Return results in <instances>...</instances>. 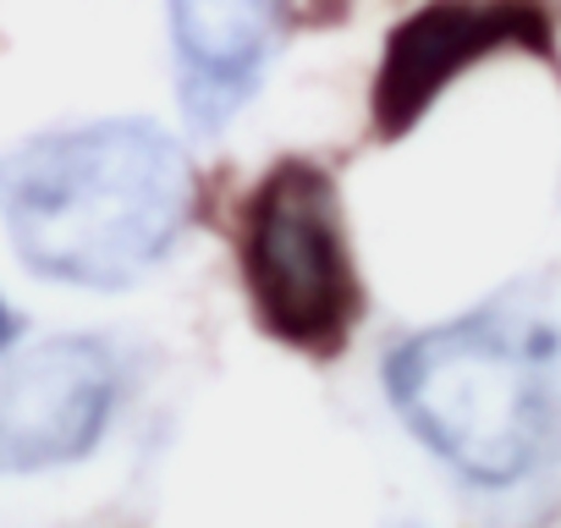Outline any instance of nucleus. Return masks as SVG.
Returning <instances> with one entry per match:
<instances>
[{"label":"nucleus","instance_id":"f257e3e1","mask_svg":"<svg viewBox=\"0 0 561 528\" xmlns=\"http://www.w3.org/2000/svg\"><path fill=\"white\" fill-rule=\"evenodd\" d=\"M198 171L149 116H100L0 149V226L34 276L127 292L193 226Z\"/></svg>","mask_w":561,"mask_h":528},{"label":"nucleus","instance_id":"f03ea898","mask_svg":"<svg viewBox=\"0 0 561 528\" xmlns=\"http://www.w3.org/2000/svg\"><path fill=\"white\" fill-rule=\"evenodd\" d=\"M380 386L408 435L473 490H517L561 457V331L484 303L402 336Z\"/></svg>","mask_w":561,"mask_h":528},{"label":"nucleus","instance_id":"7ed1b4c3","mask_svg":"<svg viewBox=\"0 0 561 528\" xmlns=\"http://www.w3.org/2000/svg\"><path fill=\"white\" fill-rule=\"evenodd\" d=\"M237 264L259 331L309 358H336L347 347L364 287L342 187L320 160L287 154L248 187L237 215Z\"/></svg>","mask_w":561,"mask_h":528},{"label":"nucleus","instance_id":"20e7f679","mask_svg":"<svg viewBox=\"0 0 561 528\" xmlns=\"http://www.w3.org/2000/svg\"><path fill=\"white\" fill-rule=\"evenodd\" d=\"M495 56L556 61V23L545 0H419L391 23L369 89V116L386 144L408 138L473 67Z\"/></svg>","mask_w":561,"mask_h":528},{"label":"nucleus","instance_id":"39448f33","mask_svg":"<svg viewBox=\"0 0 561 528\" xmlns=\"http://www.w3.org/2000/svg\"><path fill=\"white\" fill-rule=\"evenodd\" d=\"M127 369L105 336L61 331L0 358V473H56L100 451Z\"/></svg>","mask_w":561,"mask_h":528},{"label":"nucleus","instance_id":"423d86ee","mask_svg":"<svg viewBox=\"0 0 561 528\" xmlns=\"http://www.w3.org/2000/svg\"><path fill=\"white\" fill-rule=\"evenodd\" d=\"M287 23L293 0H165L176 105L198 138H220L253 105Z\"/></svg>","mask_w":561,"mask_h":528},{"label":"nucleus","instance_id":"0eeeda50","mask_svg":"<svg viewBox=\"0 0 561 528\" xmlns=\"http://www.w3.org/2000/svg\"><path fill=\"white\" fill-rule=\"evenodd\" d=\"M18 336H23V314L12 309V298L0 292V358H7L12 347H18Z\"/></svg>","mask_w":561,"mask_h":528}]
</instances>
